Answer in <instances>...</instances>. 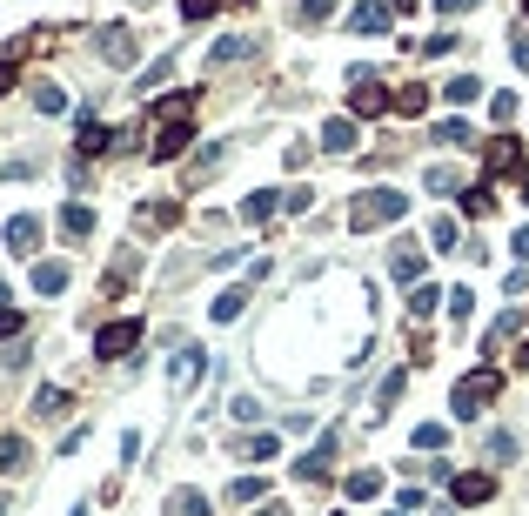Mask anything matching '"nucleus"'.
Here are the masks:
<instances>
[{
  "mask_svg": "<svg viewBox=\"0 0 529 516\" xmlns=\"http://www.w3.org/2000/svg\"><path fill=\"white\" fill-rule=\"evenodd\" d=\"M463 208H469V215H476V222H483L489 208H496V188H489V181H476V188H469V195H463Z\"/></svg>",
  "mask_w": 529,
  "mask_h": 516,
  "instance_id": "obj_25",
  "label": "nucleus"
},
{
  "mask_svg": "<svg viewBox=\"0 0 529 516\" xmlns=\"http://www.w3.org/2000/svg\"><path fill=\"white\" fill-rule=\"evenodd\" d=\"M322 148H329V155H349V148H355V121H349V114L322 128Z\"/></svg>",
  "mask_w": 529,
  "mask_h": 516,
  "instance_id": "obj_19",
  "label": "nucleus"
},
{
  "mask_svg": "<svg viewBox=\"0 0 529 516\" xmlns=\"http://www.w3.org/2000/svg\"><path fill=\"white\" fill-rule=\"evenodd\" d=\"M228 496H235V503H262L268 483H262V476H235V483H228Z\"/></svg>",
  "mask_w": 529,
  "mask_h": 516,
  "instance_id": "obj_26",
  "label": "nucleus"
},
{
  "mask_svg": "<svg viewBox=\"0 0 529 516\" xmlns=\"http://www.w3.org/2000/svg\"><path fill=\"white\" fill-rule=\"evenodd\" d=\"M329 456H335V443H329V436H322V443H315L309 456L295 463V476H302V483H315V476H329Z\"/></svg>",
  "mask_w": 529,
  "mask_h": 516,
  "instance_id": "obj_15",
  "label": "nucleus"
},
{
  "mask_svg": "<svg viewBox=\"0 0 529 516\" xmlns=\"http://www.w3.org/2000/svg\"><path fill=\"white\" fill-rule=\"evenodd\" d=\"M516 181H523V202H529V161H523V168H516Z\"/></svg>",
  "mask_w": 529,
  "mask_h": 516,
  "instance_id": "obj_47",
  "label": "nucleus"
},
{
  "mask_svg": "<svg viewBox=\"0 0 529 516\" xmlns=\"http://www.w3.org/2000/svg\"><path fill=\"white\" fill-rule=\"evenodd\" d=\"M389 108H396V114H422V108H429V88H396V94H389Z\"/></svg>",
  "mask_w": 529,
  "mask_h": 516,
  "instance_id": "obj_23",
  "label": "nucleus"
},
{
  "mask_svg": "<svg viewBox=\"0 0 529 516\" xmlns=\"http://www.w3.org/2000/svg\"><path fill=\"white\" fill-rule=\"evenodd\" d=\"M389 0H355V14H349V34H389Z\"/></svg>",
  "mask_w": 529,
  "mask_h": 516,
  "instance_id": "obj_7",
  "label": "nucleus"
},
{
  "mask_svg": "<svg viewBox=\"0 0 529 516\" xmlns=\"http://www.w3.org/2000/svg\"><path fill=\"white\" fill-rule=\"evenodd\" d=\"M496 389H503V376H496V369H476V376H463L456 382V396H449V409H456V416H483L489 403H496Z\"/></svg>",
  "mask_w": 529,
  "mask_h": 516,
  "instance_id": "obj_2",
  "label": "nucleus"
},
{
  "mask_svg": "<svg viewBox=\"0 0 529 516\" xmlns=\"http://www.w3.org/2000/svg\"><path fill=\"white\" fill-rule=\"evenodd\" d=\"M436 309H442V289H429V282H416V289H409V315H416V322H429Z\"/></svg>",
  "mask_w": 529,
  "mask_h": 516,
  "instance_id": "obj_20",
  "label": "nucleus"
},
{
  "mask_svg": "<svg viewBox=\"0 0 529 516\" xmlns=\"http://www.w3.org/2000/svg\"><path fill=\"white\" fill-rule=\"evenodd\" d=\"M442 101H449V108H476V101H483V81H476V74H456V81H442Z\"/></svg>",
  "mask_w": 529,
  "mask_h": 516,
  "instance_id": "obj_13",
  "label": "nucleus"
},
{
  "mask_svg": "<svg viewBox=\"0 0 529 516\" xmlns=\"http://www.w3.org/2000/svg\"><path fill=\"white\" fill-rule=\"evenodd\" d=\"M329 7H335V0H302V7H295V21L315 27V21H329Z\"/></svg>",
  "mask_w": 529,
  "mask_h": 516,
  "instance_id": "obj_36",
  "label": "nucleus"
},
{
  "mask_svg": "<svg viewBox=\"0 0 529 516\" xmlns=\"http://www.w3.org/2000/svg\"><path fill=\"white\" fill-rule=\"evenodd\" d=\"M242 309H248V289H228V295L215 302V322H235Z\"/></svg>",
  "mask_w": 529,
  "mask_h": 516,
  "instance_id": "obj_32",
  "label": "nucleus"
},
{
  "mask_svg": "<svg viewBox=\"0 0 529 516\" xmlns=\"http://www.w3.org/2000/svg\"><path fill=\"white\" fill-rule=\"evenodd\" d=\"M208 510H215V503L201 490H168V503H161V516H208Z\"/></svg>",
  "mask_w": 529,
  "mask_h": 516,
  "instance_id": "obj_14",
  "label": "nucleus"
},
{
  "mask_svg": "<svg viewBox=\"0 0 529 516\" xmlns=\"http://www.w3.org/2000/svg\"><path fill=\"white\" fill-rule=\"evenodd\" d=\"M188 141H195V128H188V121H161V135H155V148H148V155H155V161H181V155H188Z\"/></svg>",
  "mask_w": 529,
  "mask_h": 516,
  "instance_id": "obj_6",
  "label": "nucleus"
},
{
  "mask_svg": "<svg viewBox=\"0 0 529 516\" xmlns=\"http://www.w3.org/2000/svg\"><path fill=\"white\" fill-rule=\"evenodd\" d=\"M402 215H409V195H402V188H362L355 208H349V228L369 235V228H389V222H402Z\"/></svg>",
  "mask_w": 529,
  "mask_h": 516,
  "instance_id": "obj_1",
  "label": "nucleus"
},
{
  "mask_svg": "<svg viewBox=\"0 0 529 516\" xmlns=\"http://www.w3.org/2000/svg\"><path fill=\"white\" fill-rule=\"evenodd\" d=\"M34 108H41V114H61V108H67V94L54 88V81H34Z\"/></svg>",
  "mask_w": 529,
  "mask_h": 516,
  "instance_id": "obj_27",
  "label": "nucleus"
},
{
  "mask_svg": "<svg viewBox=\"0 0 529 516\" xmlns=\"http://www.w3.org/2000/svg\"><path fill=\"white\" fill-rule=\"evenodd\" d=\"M349 114H362V121H369V114H389V88H382L375 74H355L349 81Z\"/></svg>",
  "mask_w": 529,
  "mask_h": 516,
  "instance_id": "obj_5",
  "label": "nucleus"
},
{
  "mask_svg": "<svg viewBox=\"0 0 529 516\" xmlns=\"http://www.w3.org/2000/svg\"><path fill=\"white\" fill-rule=\"evenodd\" d=\"M181 222V208L175 202H155V208H141V228H175Z\"/></svg>",
  "mask_w": 529,
  "mask_h": 516,
  "instance_id": "obj_28",
  "label": "nucleus"
},
{
  "mask_svg": "<svg viewBox=\"0 0 529 516\" xmlns=\"http://www.w3.org/2000/svg\"><path fill=\"white\" fill-rule=\"evenodd\" d=\"M134 342H141V322H134V315H121V322H108V329L94 336V356H101V362H121Z\"/></svg>",
  "mask_w": 529,
  "mask_h": 516,
  "instance_id": "obj_4",
  "label": "nucleus"
},
{
  "mask_svg": "<svg viewBox=\"0 0 529 516\" xmlns=\"http://www.w3.org/2000/svg\"><path fill=\"white\" fill-rule=\"evenodd\" d=\"M255 34H228V41H215L208 47V61H215V68H235V61H255Z\"/></svg>",
  "mask_w": 529,
  "mask_h": 516,
  "instance_id": "obj_10",
  "label": "nucleus"
},
{
  "mask_svg": "<svg viewBox=\"0 0 529 516\" xmlns=\"http://www.w3.org/2000/svg\"><path fill=\"white\" fill-rule=\"evenodd\" d=\"M228 416H235V423H262V403H255V396H235Z\"/></svg>",
  "mask_w": 529,
  "mask_h": 516,
  "instance_id": "obj_37",
  "label": "nucleus"
},
{
  "mask_svg": "<svg viewBox=\"0 0 529 516\" xmlns=\"http://www.w3.org/2000/svg\"><path fill=\"white\" fill-rule=\"evenodd\" d=\"M489 456H496V463H509V456H516V436H509V429H496V436H489Z\"/></svg>",
  "mask_w": 529,
  "mask_h": 516,
  "instance_id": "obj_39",
  "label": "nucleus"
},
{
  "mask_svg": "<svg viewBox=\"0 0 529 516\" xmlns=\"http://www.w3.org/2000/svg\"><path fill=\"white\" fill-rule=\"evenodd\" d=\"M429 242H436V248H456L463 235H456V222H449V215H436V222H429Z\"/></svg>",
  "mask_w": 529,
  "mask_h": 516,
  "instance_id": "obj_34",
  "label": "nucleus"
},
{
  "mask_svg": "<svg viewBox=\"0 0 529 516\" xmlns=\"http://www.w3.org/2000/svg\"><path fill=\"white\" fill-rule=\"evenodd\" d=\"M0 470H27V436H7V443H0Z\"/></svg>",
  "mask_w": 529,
  "mask_h": 516,
  "instance_id": "obj_30",
  "label": "nucleus"
},
{
  "mask_svg": "<svg viewBox=\"0 0 529 516\" xmlns=\"http://www.w3.org/2000/svg\"><path fill=\"white\" fill-rule=\"evenodd\" d=\"M389 516H409V510H389Z\"/></svg>",
  "mask_w": 529,
  "mask_h": 516,
  "instance_id": "obj_48",
  "label": "nucleus"
},
{
  "mask_svg": "<svg viewBox=\"0 0 529 516\" xmlns=\"http://www.w3.org/2000/svg\"><path fill=\"white\" fill-rule=\"evenodd\" d=\"M215 7H221V0H181V21H208Z\"/></svg>",
  "mask_w": 529,
  "mask_h": 516,
  "instance_id": "obj_40",
  "label": "nucleus"
},
{
  "mask_svg": "<svg viewBox=\"0 0 529 516\" xmlns=\"http://www.w3.org/2000/svg\"><path fill=\"white\" fill-rule=\"evenodd\" d=\"M449 496H456L463 510H469V503H489V496H496V476H489V470H463L456 483H449Z\"/></svg>",
  "mask_w": 529,
  "mask_h": 516,
  "instance_id": "obj_8",
  "label": "nucleus"
},
{
  "mask_svg": "<svg viewBox=\"0 0 529 516\" xmlns=\"http://www.w3.org/2000/svg\"><path fill=\"white\" fill-rule=\"evenodd\" d=\"M155 114H161V121H188V114H195V94H168Z\"/></svg>",
  "mask_w": 529,
  "mask_h": 516,
  "instance_id": "obj_31",
  "label": "nucleus"
},
{
  "mask_svg": "<svg viewBox=\"0 0 529 516\" xmlns=\"http://www.w3.org/2000/svg\"><path fill=\"white\" fill-rule=\"evenodd\" d=\"M114 141H121V135H108L94 114H81V121H74V148H81V155H108Z\"/></svg>",
  "mask_w": 529,
  "mask_h": 516,
  "instance_id": "obj_11",
  "label": "nucleus"
},
{
  "mask_svg": "<svg viewBox=\"0 0 529 516\" xmlns=\"http://www.w3.org/2000/svg\"><path fill=\"white\" fill-rule=\"evenodd\" d=\"M442 14H463V7H476V0H436Z\"/></svg>",
  "mask_w": 529,
  "mask_h": 516,
  "instance_id": "obj_44",
  "label": "nucleus"
},
{
  "mask_svg": "<svg viewBox=\"0 0 529 516\" xmlns=\"http://www.w3.org/2000/svg\"><path fill=\"white\" fill-rule=\"evenodd\" d=\"M0 242L14 248V255H34V248H41V222H34V215H7Z\"/></svg>",
  "mask_w": 529,
  "mask_h": 516,
  "instance_id": "obj_9",
  "label": "nucleus"
},
{
  "mask_svg": "<svg viewBox=\"0 0 529 516\" xmlns=\"http://www.w3.org/2000/svg\"><path fill=\"white\" fill-rule=\"evenodd\" d=\"M195 376H201V349H181V356H175V369H168V382H175V389H188Z\"/></svg>",
  "mask_w": 529,
  "mask_h": 516,
  "instance_id": "obj_21",
  "label": "nucleus"
},
{
  "mask_svg": "<svg viewBox=\"0 0 529 516\" xmlns=\"http://www.w3.org/2000/svg\"><path fill=\"white\" fill-rule=\"evenodd\" d=\"M436 141H442V148H469V121H442Z\"/></svg>",
  "mask_w": 529,
  "mask_h": 516,
  "instance_id": "obj_33",
  "label": "nucleus"
},
{
  "mask_svg": "<svg viewBox=\"0 0 529 516\" xmlns=\"http://www.w3.org/2000/svg\"><path fill=\"white\" fill-rule=\"evenodd\" d=\"M509 54H516V68H529V41H516V47H509Z\"/></svg>",
  "mask_w": 529,
  "mask_h": 516,
  "instance_id": "obj_45",
  "label": "nucleus"
},
{
  "mask_svg": "<svg viewBox=\"0 0 529 516\" xmlns=\"http://www.w3.org/2000/svg\"><path fill=\"white\" fill-rule=\"evenodd\" d=\"M349 496H355V503H369V496H382V476H375V470H355V476H349Z\"/></svg>",
  "mask_w": 529,
  "mask_h": 516,
  "instance_id": "obj_29",
  "label": "nucleus"
},
{
  "mask_svg": "<svg viewBox=\"0 0 529 516\" xmlns=\"http://www.w3.org/2000/svg\"><path fill=\"white\" fill-rule=\"evenodd\" d=\"M94 54H101V61H108V68H134V54H141V47H134V27H101V34H94Z\"/></svg>",
  "mask_w": 529,
  "mask_h": 516,
  "instance_id": "obj_3",
  "label": "nucleus"
},
{
  "mask_svg": "<svg viewBox=\"0 0 529 516\" xmlns=\"http://www.w3.org/2000/svg\"><path fill=\"white\" fill-rule=\"evenodd\" d=\"M61 235H74V242H81V235H94V208L88 202H67L61 208Z\"/></svg>",
  "mask_w": 529,
  "mask_h": 516,
  "instance_id": "obj_16",
  "label": "nucleus"
},
{
  "mask_svg": "<svg viewBox=\"0 0 529 516\" xmlns=\"http://www.w3.org/2000/svg\"><path fill=\"white\" fill-rule=\"evenodd\" d=\"M0 94H14V54H0Z\"/></svg>",
  "mask_w": 529,
  "mask_h": 516,
  "instance_id": "obj_42",
  "label": "nucleus"
},
{
  "mask_svg": "<svg viewBox=\"0 0 529 516\" xmlns=\"http://www.w3.org/2000/svg\"><path fill=\"white\" fill-rule=\"evenodd\" d=\"M0 516H7V503H0Z\"/></svg>",
  "mask_w": 529,
  "mask_h": 516,
  "instance_id": "obj_49",
  "label": "nucleus"
},
{
  "mask_svg": "<svg viewBox=\"0 0 529 516\" xmlns=\"http://www.w3.org/2000/svg\"><path fill=\"white\" fill-rule=\"evenodd\" d=\"M489 168L503 175V168H523V148H516V135H496L489 141Z\"/></svg>",
  "mask_w": 529,
  "mask_h": 516,
  "instance_id": "obj_18",
  "label": "nucleus"
},
{
  "mask_svg": "<svg viewBox=\"0 0 529 516\" xmlns=\"http://www.w3.org/2000/svg\"><path fill=\"white\" fill-rule=\"evenodd\" d=\"M168 74H175V54H168V61H155V68L141 74V94H148V88H161V81H168Z\"/></svg>",
  "mask_w": 529,
  "mask_h": 516,
  "instance_id": "obj_38",
  "label": "nucleus"
},
{
  "mask_svg": "<svg viewBox=\"0 0 529 516\" xmlns=\"http://www.w3.org/2000/svg\"><path fill=\"white\" fill-rule=\"evenodd\" d=\"M7 336H21V309H0V342Z\"/></svg>",
  "mask_w": 529,
  "mask_h": 516,
  "instance_id": "obj_41",
  "label": "nucleus"
},
{
  "mask_svg": "<svg viewBox=\"0 0 529 516\" xmlns=\"http://www.w3.org/2000/svg\"><path fill=\"white\" fill-rule=\"evenodd\" d=\"M509 248H516V262H529V222L516 228V242H509Z\"/></svg>",
  "mask_w": 529,
  "mask_h": 516,
  "instance_id": "obj_43",
  "label": "nucleus"
},
{
  "mask_svg": "<svg viewBox=\"0 0 529 516\" xmlns=\"http://www.w3.org/2000/svg\"><path fill=\"white\" fill-rule=\"evenodd\" d=\"M523 14H529V0H523Z\"/></svg>",
  "mask_w": 529,
  "mask_h": 516,
  "instance_id": "obj_50",
  "label": "nucleus"
},
{
  "mask_svg": "<svg viewBox=\"0 0 529 516\" xmlns=\"http://www.w3.org/2000/svg\"><path fill=\"white\" fill-rule=\"evenodd\" d=\"M389 14H416V0H389Z\"/></svg>",
  "mask_w": 529,
  "mask_h": 516,
  "instance_id": "obj_46",
  "label": "nucleus"
},
{
  "mask_svg": "<svg viewBox=\"0 0 529 516\" xmlns=\"http://www.w3.org/2000/svg\"><path fill=\"white\" fill-rule=\"evenodd\" d=\"M268 215H275V188H255L242 202V222H268Z\"/></svg>",
  "mask_w": 529,
  "mask_h": 516,
  "instance_id": "obj_22",
  "label": "nucleus"
},
{
  "mask_svg": "<svg viewBox=\"0 0 529 516\" xmlns=\"http://www.w3.org/2000/svg\"><path fill=\"white\" fill-rule=\"evenodd\" d=\"M67 289V262H34V295H61Z\"/></svg>",
  "mask_w": 529,
  "mask_h": 516,
  "instance_id": "obj_17",
  "label": "nucleus"
},
{
  "mask_svg": "<svg viewBox=\"0 0 529 516\" xmlns=\"http://www.w3.org/2000/svg\"><path fill=\"white\" fill-rule=\"evenodd\" d=\"M422 188H429V195H456V188H463V175H456V168H429V175H422Z\"/></svg>",
  "mask_w": 529,
  "mask_h": 516,
  "instance_id": "obj_24",
  "label": "nucleus"
},
{
  "mask_svg": "<svg viewBox=\"0 0 529 516\" xmlns=\"http://www.w3.org/2000/svg\"><path fill=\"white\" fill-rule=\"evenodd\" d=\"M34 409H41V416H61V409H67V389H54V382H47L41 396H34Z\"/></svg>",
  "mask_w": 529,
  "mask_h": 516,
  "instance_id": "obj_35",
  "label": "nucleus"
},
{
  "mask_svg": "<svg viewBox=\"0 0 529 516\" xmlns=\"http://www.w3.org/2000/svg\"><path fill=\"white\" fill-rule=\"evenodd\" d=\"M389 275L416 289V282H422V248L416 242H396V248H389Z\"/></svg>",
  "mask_w": 529,
  "mask_h": 516,
  "instance_id": "obj_12",
  "label": "nucleus"
}]
</instances>
